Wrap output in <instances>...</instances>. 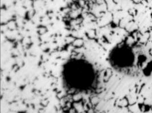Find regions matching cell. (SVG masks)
Returning a JSON list of instances; mask_svg holds the SVG:
<instances>
[{
  "label": "cell",
  "mask_w": 152,
  "mask_h": 113,
  "mask_svg": "<svg viewBox=\"0 0 152 113\" xmlns=\"http://www.w3.org/2000/svg\"><path fill=\"white\" fill-rule=\"evenodd\" d=\"M63 84L68 89L87 91L96 83L95 69L91 63L82 59H71L64 65L62 69Z\"/></svg>",
  "instance_id": "cell-1"
}]
</instances>
